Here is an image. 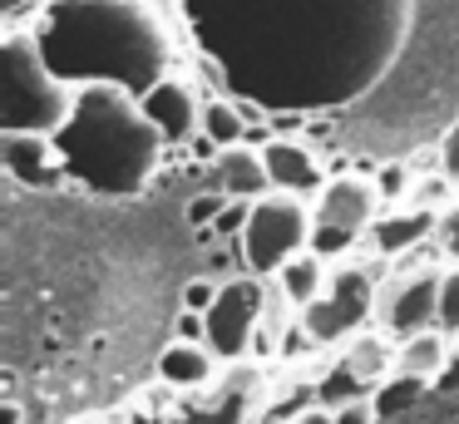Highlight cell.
<instances>
[{
    "label": "cell",
    "instance_id": "5b68a950",
    "mask_svg": "<svg viewBox=\"0 0 459 424\" xmlns=\"http://www.w3.org/2000/svg\"><path fill=\"white\" fill-rule=\"evenodd\" d=\"M376 301H380V276L366 262H336L326 291L297 316V331L307 335L311 350L316 345L321 350H341L376 321Z\"/></svg>",
    "mask_w": 459,
    "mask_h": 424
},
{
    "label": "cell",
    "instance_id": "8992f818",
    "mask_svg": "<svg viewBox=\"0 0 459 424\" xmlns=\"http://www.w3.org/2000/svg\"><path fill=\"white\" fill-rule=\"evenodd\" d=\"M311 237H316V212H311L307 197L267 193L252 203V217L242 227V266L272 281L291 256L311 252Z\"/></svg>",
    "mask_w": 459,
    "mask_h": 424
},
{
    "label": "cell",
    "instance_id": "44dd1931",
    "mask_svg": "<svg viewBox=\"0 0 459 424\" xmlns=\"http://www.w3.org/2000/svg\"><path fill=\"white\" fill-rule=\"evenodd\" d=\"M420 394H429V385H420V380H405V375H390L385 385H376V410L380 414H395V410H405V404H415Z\"/></svg>",
    "mask_w": 459,
    "mask_h": 424
},
{
    "label": "cell",
    "instance_id": "f1b7e54d",
    "mask_svg": "<svg viewBox=\"0 0 459 424\" xmlns=\"http://www.w3.org/2000/svg\"><path fill=\"white\" fill-rule=\"evenodd\" d=\"M287 424H331V410H321V404H311V410H301L297 420H287Z\"/></svg>",
    "mask_w": 459,
    "mask_h": 424
},
{
    "label": "cell",
    "instance_id": "277c9868",
    "mask_svg": "<svg viewBox=\"0 0 459 424\" xmlns=\"http://www.w3.org/2000/svg\"><path fill=\"white\" fill-rule=\"evenodd\" d=\"M74 94L50 69L30 25L0 35V134H60L74 114Z\"/></svg>",
    "mask_w": 459,
    "mask_h": 424
},
{
    "label": "cell",
    "instance_id": "6da1fadb",
    "mask_svg": "<svg viewBox=\"0 0 459 424\" xmlns=\"http://www.w3.org/2000/svg\"><path fill=\"white\" fill-rule=\"evenodd\" d=\"M208 69L277 114L370 94L415 30V0H178Z\"/></svg>",
    "mask_w": 459,
    "mask_h": 424
},
{
    "label": "cell",
    "instance_id": "9a60e30c",
    "mask_svg": "<svg viewBox=\"0 0 459 424\" xmlns=\"http://www.w3.org/2000/svg\"><path fill=\"white\" fill-rule=\"evenodd\" d=\"M218 355L208 350V341H169L159 350V380L169 390H183V394H198L218 380Z\"/></svg>",
    "mask_w": 459,
    "mask_h": 424
},
{
    "label": "cell",
    "instance_id": "ba28073f",
    "mask_svg": "<svg viewBox=\"0 0 459 424\" xmlns=\"http://www.w3.org/2000/svg\"><path fill=\"white\" fill-rule=\"evenodd\" d=\"M262 316H267V276H252V272H232L222 281L212 311L203 316L208 321V350L218 355L222 365H238L252 355L262 335Z\"/></svg>",
    "mask_w": 459,
    "mask_h": 424
},
{
    "label": "cell",
    "instance_id": "52a82bcc",
    "mask_svg": "<svg viewBox=\"0 0 459 424\" xmlns=\"http://www.w3.org/2000/svg\"><path fill=\"white\" fill-rule=\"evenodd\" d=\"M380 203H385V197H380V187L370 183L366 173L326 177V187H321L316 203H311V212H316L311 252L336 256V252H346L351 242L370 237V227H376V217H380Z\"/></svg>",
    "mask_w": 459,
    "mask_h": 424
},
{
    "label": "cell",
    "instance_id": "83f0119b",
    "mask_svg": "<svg viewBox=\"0 0 459 424\" xmlns=\"http://www.w3.org/2000/svg\"><path fill=\"white\" fill-rule=\"evenodd\" d=\"M439 390H459V335H455V345H449V365H445V375H439Z\"/></svg>",
    "mask_w": 459,
    "mask_h": 424
},
{
    "label": "cell",
    "instance_id": "cb8c5ba5",
    "mask_svg": "<svg viewBox=\"0 0 459 424\" xmlns=\"http://www.w3.org/2000/svg\"><path fill=\"white\" fill-rule=\"evenodd\" d=\"M218 291H222V281H212V276H193V281L183 286V311L208 316L212 301H218Z\"/></svg>",
    "mask_w": 459,
    "mask_h": 424
},
{
    "label": "cell",
    "instance_id": "ac0fdd59",
    "mask_svg": "<svg viewBox=\"0 0 459 424\" xmlns=\"http://www.w3.org/2000/svg\"><path fill=\"white\" fill-rule=\"evenodd\" d=\"M336 365H346L351 375H360L376 390V385H385L395 375V341L385 331H360L356 341H346L336 350Z\"/></svg>",
    "mask_w": 459,
    "mask_h": 424
},
{
    "label": "cell",
    "instance_id": "f546056e",
    "mask_svg": "<svg viewBox=\"0 0 459 424\" xmlns=\"http://www.w3.org/2000/svg\"><path fill=\"white\" fill-rule=\"evenodd\" d=\"M25 414H21V404H5V410H0V424H21Z\"/></svg>",
    "mask_w": 459,
    "mask_h": 424
},
{
    "label": "cell",
    "instance_id": "484cf974",
    "mask_svg": "<svg viewBox=\"0 0 459 424\" xmlns=\"http://www.w3.org/2000/svg\"><path fill=\"white\" fill-rule=\"evenodd\" d=\"M331 424H380V410H376V400H351L331 410Z\"/></svg>",
    "mask_w": 459,
    "mask_h": 424
},
{
    "label": "cell",
    "instance_id": "9c48e42d",
    "mask_svg": "<svg viewBox=\"0 0 459 424\" xmlns=\"http://www.w3.org/2000/svg\"><path fill=\"white\" fill-rule=\"evenodd\" d=\"M439 291H445V266H410L380 281L376 325L390 341H405L415 331L439 325Z\"/></svg>",
    "mask_w": 459,
    "mask_h": 424
},
{
    "label": "cell",
    "instance_id": "d6986e66",
    "mask_svg": "<svg viewBox=\"0 0 459 424\" xmlns=\"http://www.w3.org/2000/svg\"><path fill=\"white\" fill-rule=\"evenodd\" d=\"M272 281H277V291L287 296V301L297 306V316H301L321 291H326V281H331V262H326L321 252H301V256H291V262L281 266V272L272 276Z\"/></svg>",
    "mask_w": 459,
    "mask_h": 424
},
{
    "label": "cell",
    "instance_id": "3957f363",
    "mask_svg": "<svg viewBox=\"0 0 459 424\" xmlns=\"http://www.w3.org/2000/svg\"><path fill=\"white\" fill-rule=\"evenodd\" d=\"M55 143L65 158V177L94 197H139L169 148L139 99L109 84H90L74 94V114L65 118Z\"/></svg>",
    "mask_w": 459,
    "mask_h": 424
},
{
    "label": "cell",
    "instance_id": "30bf717a",
    "mask_svg": "<svg viewBox=\"0 0 459 424\" xmlns=\"http://www.w3.org/2000/svg\"><path fill=\"white\" fill-rule=\"evenodd\" d=\"M262 394H267V370L252 360H238L208 390H198V400L178 404V414L169 424H247L252 410L262 404Z\"/></svg>",
    "mask_w": 459,
    "mask_h": 424
},
{
    "label": "cell",
    "instance_id": "5bb4252c",
    "mask_svg": "<svg viewBox=\"0 0 459 424\" xmlns=\"http://www.w3.org/2000/svg\"><path fill=\"white\" fill-rule=\"evenodd\" d=\"M212 183H218V193L232 197V203H257V197L277 193L267 163H262V148H252V143L218 148V158H212Z\"/></svg>",
    "mask_w": 459,
    "mask_h": 424
},
{
    "label": "cell",
    "instance_id": "4fadbf2b",
    "mask_svg": "<svg viewBox=\"0 0 459 424\" xmlns=\"http://www.w3.org/2000/svg\"><path fill=\"white\" fill-rule=\"evenodd\" d=\"M262 163H267L277 193L307 197V193H321V187H326V168H321V158L311 153L307 143H297V138H267V143H262Z\"/></svg>",
    "mask_w": 459,
    "mask_h": 424
},
{
    "label": "cell",
    "instance_id": "7a4b0ae2",
    "mask_svg": "<svg viewBox=\"0 0 459 424\" xmlns=\"http://www.w3.org/2000/svg\"><path fill=\"white\" fill-rule=\"evenodd\" d=\"M30 30L70 89L109 84L139 99L173 69V30L159 0H40Z\"/></svg>",
    "mask_w": 459,
    "mask_h": 424
},
{
    "label": "cell",
    "instance_id": "603a6c76",
    "mask_svg": "<svg viewBox=\"0 0 459 424\" xmlns=\"http://www.w3.org/2000/svg\"><path fill=\"white\" fill-rule=\"evenodd\" d=\"M439 331L459 335V262L445 266V291H439Z\"/></svg>",
    "mask_w": 459,
    "mask_h": 424
},
{
    "label": "cell",
    "instance_id": "4316f807",
    "mask_svg": "<svg viewBox=\"0 0 459 424\" xmlns=\"http://www.w3.org/2000/svg\"><path fill=\"white\" fill-rule=\"evenodd\" d=\"M439 173H445L449 183H459V118L445 128V138H439Z\"/></svg>",
    "mask_w": 459,
    "mask_h": 424
},
{
    "label": "cell",
    "instance_id": "7c38bea8",
    "mask_svg": "<svg viewBox=\"0 0 459 424\" xmlns=\"http://www.w3.org/2000/svg\"><path fill=\"white\" fill-rule=\"evenodd\" d=\"M139 104L149 114V124L163 134V143H188L193 134H203V104L188 79H178V74L159 79L149 94H139Z\"/></svg>",
    "mask_w": 459,
    "mask_h": 424
},
{
    "label": "cell",
    "instance_id": "ffe728a7",
    "mask_svg": "<svg viewBox=\"0 0 459 424\" xmlns=\"http://www.w3.org/2000/svg\"><path fill=\"white\" fill-rule=\"evenodd\" d=\"M247 134V114L232 99H203V138L212 148H238Z\"/></svg>",
    "mask_w": 459,
    "mask_h": 424
},
{
    "label": "cell",
    "instance_id": "2e32d148",
    "mask_svg": "<svg viewBox=\"0 0 459 424\" xmlns=\"http://www.w3.org/2000/svg\"><path fill=\"white\" fill-rule=\"evenodd\" d=\"M435 222L439 212L410 203V207H395V212H380L376 227H370V247L380 256H400V252H420L425 242H435Z\"/></svg>",
    "mask_w": 459,
    "mask_h": 424
},
{
    "label": "cell",
    "instance_id": "e0dca14e",
    "mask_svg": "<svg viewBox=\"0 0 459 424\" xmlns=\"http://www.w3.org/2000/svg\"><path fill=\"white\" fill-rule=\"evenodd\" d=\"M449 345H455V335L439 331V325L395 341V375L420 380V385H429V390H435L439 375H445V365H449Z\"/></svg>",
    "mask_w": 459,
    "mask_h": 424
},
{
    "label": "cell",
    "instance_id": "7402d4cb",
    "mask_svg": "<svg viewBox=\"0 0 459 424\" xmlns=\"http://www.w3.org/2000/svg\"><path fill=\"white\" fill-rule=\"evenodd\" d=\"M435 247L445 262H459V197L439 207V222H435Z\"/></svg>",
    "mask_w": 459,
    "mask_h": 424
},
{
    "label": "cell",
    "instance_id": "d4e9b609",
    "mask_svg": "<svg viewBox=\"0 0 459 424\" xmlns=\"http://www.w3.org/2000/svg\"><path fill=\"white\" fill-rule=\"evenodd\" d=\"M247 217H252V203H222V212L212 217V232L218 237H242V227H247Z\"/></svg>",
    "mask_w": 459,
    "mask_h": 424
},
{
    "label": "cell",
    "instance_id": "8fae6325",
    "mask_svg": "<svg viewBox=\"0 0 459 424\" xmlns=\"http://www.w3.org/2000/svg\"><path fill=\"white\" fill-rule=\"evenodd\" d=\"M0 168L25 193H55L60 183H70L55 134H0Z\"/></svg>",
    "mask_w": 459,
    "mask_h": 424
}]
</instances>
